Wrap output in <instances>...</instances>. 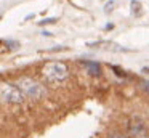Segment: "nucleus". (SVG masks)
Instances as JSON below:
<instances>
[{"label":"nucleus","instance_id":"423d86ee","mask_svg":"<svg viewBox=\"0 0 149 138\" xmlns=\"http://www.w3.org/2000/svg\"><path fill=\"white\" fill-rule=\"evenodd\" d=\"M42 34H43V35H45V37H48V35H52V32H48V31H43V32H42Z\"/></svg>","mask_w":149,"mask_h":138},{"label":"nucleus","instance_id":"6e6552de","mask_svg":"<svg viewBox=\"0 0 149 138\" xmlns=\"http://www.w3.org/2000/svg\"><path fill=\"white\" fill-rule=\"evenodd\" d=\"M144 138H149V137H144Z\"/></svg>","mask_w":149,"mask_h":138},{"label":"nucleus","instance_id":"39448f33","mask_svg":"<svg viewBox=\"0 0 149 138\" xmlns=\"http://www.w3.org/2000/svg\"><path fill=\"white\" fill-rule=\"evenodd\" d=\"M55 22H56V18H45V19H42L39 24L40 26H45V24H55Z\"/></svg>","mask_w":149,"mask_h":138},{"label":"nucleus","instance_id":"f03ea898","mask_svg":"<svg viewBox=\"0 0 149 138\" xmlns=\"http://www.w3.org/2000/svg\"><path fill=\"white\" fill-rule=\"evenodd\" d=\"M42 76L52 83L63 82V80H66L69 76V67H68V64L63 63V61H48V63L42 67Z\"/></svg>","mask_w":149,"mask_h":138},{"label":"nucleus","instance_id":"20e7f679","mask_svg":"<svg viewBox=\"0 0 149 138\" xmlns=\"http://www.w3.org/2000/svg\"><path fill=\"white\" fill-rule=\"evenodd\" d=\"M84 64H85V67L88 69V72H90L91 76H100L101 67H100L98 63H95V61H84Z\"/></svg>","mask_w":149,"mask_h":138},{"label":"nucleus","instance_id":"0eeeda50","mask_svg":"<svg viewBox=\"0 0 149 138\" xmlns=\"http://www.w3.org/2000/svg\"><path fill=\"white\" fill-rule=\"evenodd\" d=\"M111 138H125V137H122V135H114V137H111Z\"/></svg>","mask_w":149,"mask_h":138},{"label":"nucleus","instance_id":"7ed1b4c3","mask_svg":"<svg viewBox=\"0 0 149 138\" xmlns=\"http://www.w3.org/2000/svg\"><path fill=\"white\" fill-rule=\"evenodd\" d=\"M0 101L11 103V104H19V103L24 101V96L15 83L0 82Z\"/></svg>","mask_w":149,"mask_h":138},{"label":"nucleus","instance_id":"f257e3e1","mask_svg":"<svg viewBox=\"0 0 149 138\" xmlns=\"http://www.w3.org/2000/svg\"><path fill=\"white\" fill-rule=\"evenodd\" d=\"M15 85L19 88V92L23 93L24 98H31V99H40L47 95V88L39 82V80L32 79V77L23 76L16 80Z\"/></svg>","mask_w":149,"mask_h":138}]
</instances>
